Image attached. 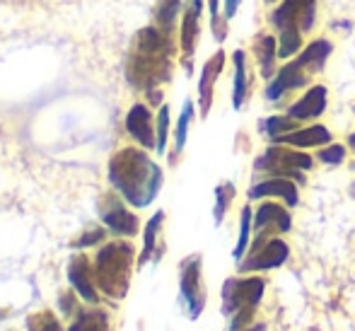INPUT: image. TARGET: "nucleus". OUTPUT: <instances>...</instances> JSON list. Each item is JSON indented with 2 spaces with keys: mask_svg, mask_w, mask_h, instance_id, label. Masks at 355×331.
Returning <instances> with one entry per match:
<instances>
[{
  "mask_svg": "<svg viewBox=\"0 0 355 331\" xmlns=\"http://www.w3.org/2000/svg\"><path fill=\"white\" fill-rule=\"evenodd\" d=\"M309 80H312V73L295 58V61L285 63V66L271 78V83H268V87H266V99L268 102H278L283 94L304 87Z\"/></svg>",
  "mask_w": 355,
  "mask_h": 331,
  "instance_id": "f8f14e48",
  "label": "nucleus"
},
{
  "mask_svg": "<svg viewBox=\"0 0 355 331\" xmlns=\"http://www.w3.org/2000/svg\"><path fill=\"white\" fill-rule=\"evenodd\" d=\"M109 182L133 208H148L162 189L164 174L145 150L121 148L109 160Z\"/></svg>",
  "mask_w": 355,
  "mask_h": 331,
  "instance_id": "f03ea898",
  "label": "nucleus"
},
{
  "mask_svg": "<svg viewBox=\"0 0 355 331\" xmlns=\"http://www.w3.org/2000/svg\"><path fill=\"white\" fill-rule=\"evenodd\" d=\"M179 300L191 322L206 309V285H203V257L191 254L179 266Z\"/></svg>",
  "mask_w": 355,
  "mask_h": 331,
  "instance_id": "423d86ee",
  "label": "nucleus"
},
{
  "mask_svg": "<svg viewBox=\"0 0 355 331\" xmlns=\"http://www.w3.org/2000/svg\"><path fill=\"white\" fill-rule=\"evenodd\" d=\"M227 331H257V327H254V324H249V327H230Z\"/></svg>",
  "mask_w": 355,
  "mask_h": 331,
  "instance_id": "f704fd0d",
  "label": "nucleus"
},
{
  "mask_svg": "<svg viewBox=\"0 0 355 331\" xmlns=\"http://www.w3.org/2000/svg\"><path fill=\"white\" fill-rule=\"evenodd\" d=\"M68 283L80 298L87 305L99 303V288L97 278H94V266L89 264V259L85 254H75L68 264Z\"/></svg>",
  "mask_w": 355,
  "mask_h": 331,
  "instance_id": "9b49d317",
  "label": "nucleus"
},
{
  "mask_svg": "<svg viewBox=\"0 0 355 331\" xmlns=\"http://www.w3.org/2000/svg\"><path fill=\"white\" fill-rule=\"evenodd\" d=\"M300 184L295 179H288V177H266L261 182L252 184L247 192L249 201L254 198H281L288 208H295L300 203Z\"/></svg>",
  "mask_w": 355,
  "mask_h": 331,
  "instance_id": "ddd939ff",
  "label": "nucleus"
},
{
  "mask_svg": "<svg viewBox=\"0 0 355 331\" xmlns=\"http://www.w3.org/2000/svg\"><path fill=\"white\" fill-rule=\"evenodd\" d=\"M314 167V158L307 153L293 150L290 145L273 143L263 150L254 162V172L268 174V177H288L297 184H304V172Z\"/></svg>",
  "mask_w": 355,
  "mask_h": 331,
  "instance_id": "39448f33",
  "label": "nucleus"
},
{
  "mask_svg": "<svg viewBox=\"0 0 355 331\" xmlns=\"http://www.w3.org/2000/svg\"><path fill=\"white\" fill-rule=\"evenodd\" d=\"M254 53H257L259 68H261V75L266 80H271L276 70V58H278V39L271 37V34H263L254 42Z\"/></svg>",
  "mask_w": 355,
  "mask_h": 331,
  "instance_id": "6ab92c4d",
  "label": "nucleus"
},
{
  "mask_svg": "<svg viewBox=\"0 0 355 331\" xmlns=\"http://www.w3.org/2000/svg\"><path fill=\"white\" fill-rule=\"evenodd\" d=\"M133 262H136V249H133L131 242L116 239V242L104 244L94 257L97 288L107 298L123 300L128 295V288H131Z\"/></svg>",
  "mask_w": 355,
  "mask_h": 331,
  "instance_id": "7ed1b4c3",
  "label": "nucleus"
},
{
  "mask_svg": "<svg viewBox=\"0 0 355 331\" xmlns=\"http://www.w3.org/2000/svg\"><path fill=\"white\" fill-rule=\"evenodd\" d=\"M97 213L102 218V223L107 225V230H112L119 237H136L141 232V220H138L136 213L126 208L121 198L116 194H104L97 203Z\"/></svg>",
  "mask_w": 355,
  "mask_h": 331,
  "instance_id": "1a4fd4ad",
  "label": "nucleus"
},
{
  "mask_svg": "<svg viewBox=\"0 0 355 331\" xmlns=\"http://www.w3.org/2000/svg\"><path fill=\"white\" fill-rule=\"evenodd\" d=\"M252 230H254V210L252 205H244L242 215H239V239H237V247L232 249L234 262H242L247 257L249 244H252Z\"/></svg>",
  "mask_w": 355,
  "mask_h": 331,
  "instance_id": "5701e85b",
  "label": "nucleus"
},
{
  "mask_svg": "<svg viewBox=\"0 0 355 331\" xmlns=\"http://www.w3.org/2000/svg\"><path fill=\"white\" fill-rule=\"evenodd\" d=\"M334 140L331 131L322 124H314V126H304V128H297V131H290L281 135L276 143H283V145H290V148H324Z\"/></svg>",
  "mask_w": 355,
  "mask_h": 331,
  "instance_id": "f3484780",
  "label": "nucleus"
},
{
  "mask_svg": "<svg viewBox=\"0 0 355 331\" xmlns=\"http://www.w3.org/2000/svg\"><path fill=\"white\" fill-rule=\"evenodd\" d=\"M351 196H353V198H355V182H353V184H351Z\"/></svg>",
  "mask_w": 355,
  "mask_h": 331,
  "instance_id": "e433bc0d",
  "label": "nucleus"
},
{
  "mask_svg": "<svg viewBox=\"0 0 355 331\" xmlns=\"http://www.w3.org/2000/svg\"><path fill=\"white\" fill-rule=\"evenodd\" d=\"M58 307L63 309V314H66V317H75V314L80 312L78 300H75L73 290H71V293H61V298H58Z\"/></svg>",
  "mask_w": 355,
  "mask_h": 331,
  "instance_id": "473e14b6",
  "label": "nucleus"
},
{
  "mask_svg": "<svg viewBox=\"0 0 355 331\" xmlns=\"http://www.w3.org/2000/svg\"><path fill=\"white\" fill-rule=\"evenodd\" d=\"M348 148H351V153L355 155V131L348 135Z\"/></svg>",
  "mask_w": 355,
  "mask_h": 331,
  "instance_id": "c9c22d12",
  "label": "nucleus"
},
{
  "mask_svg": "<svg viewBox=\"0 0 355 331\" xmlns=\"http://www.w3.org/2000/svg\"><path fill=\"white\" fill-rule=\"evenodd\" d=\"M162 223H164V213L157 210V213L148 220V225H145L143 252H141V257H138V266L155 262V259H159V254H162V252H157V239H159V232H162Z\"/></svg>",
  "mask_w": 355,
  "mask_h": 331,
  "instance_id": "aec40b11",
  "label": "nucleus"
},
{
  "mask_svg": "<svg viewBox=\"0 0 355 331\" xmlns=\"http://www.w3.org/2000/svg\"><path fill=\"white\" fill-rule=\"evenodd\" d=\"M218 5H220V0H208V8H211V24H213L215 39H218V42H223V39H225V27H223V22H220Z\"/></svg>",
  "mask_w": 355,
  "mask_h": 331,
  "instance_id": "2f4dec72",
  "label": "nucleus"
},
{
  "mask_svg": "<svg viewBox=\"0 0 355 331\" xmlns=\"http://www.w3.org/2000/svg\"><path fill=\"white\" fill-rule=\"evenodd\" d=\"M191 121H193V102L191 99H187V102H184L182 114H179L177 128H174V150H177V153H182L184 145H187L189 126H191Z\"/></svg>",
  "mask_w": 355,
  "mask_h": 331,
  "instance_id": "bb28decb",
  "label": "nucleus"
},
{
  "mask_svg": "<svg viewBox=\"0 0 355 331\" xmlns=\"http://www.w3.org/2000/svg\"><path fill=\"white\" fill-rule=\"evenodd\" d=\"M27 331H63V327L51 309H42L37 314H29Z\"/></svg>",
  "mask_w": 355,
  "mask_h": 331,
  "instance_id": "cd10ccee",
  "label": "nucleus"
},
{
  "mask_svg": "<svg viewBox=\"0 0 355 331\" xmlns=\"http://www.w3.org/2000/svg\"><path fill=\"white\" fill-rule=\"evenodd\" d=\"M327 112V87L324 85H312L293 107L288 109V114L293 119H297L300 124L314 121Z\"/></svg>",
  "mask_w": 355,
  "mask_h": 331,
  "instance_id": "dca6fc26",
  "label": "nucleus"
},
{
  "mask_svg": "<svg viewBox=\"0 0 355 331\" xmlns=\"http://www.w3.org/2000/svg\"><path fill=\"white\" fill-rule=\"evenodd\" d=\"M174 44L172 34L162 32L157 24L143 27L128 49L126 78L136 90L153 92L172 78Z\"/></svg>",
  "mask_w": 355,
  "mask_h": 331,
  "instance_id": "f257e3e1",
  "label": "nucleus"
},
{
  "mask_svg": "<svg viewBox=\"0 0 355 331\" xmlns=\"http://www.w3.org/2000/svg\"><path fill=\"white\" fill-rule=\"evenodd\" d=\"M266 3H276V0H266Z\"/></svg>",
  "mask_w": 355,
  "mask_h": 331,
  "instance_id": "4c0bfd02",
  "label": "nucleus"
},
{
  "mask_svg": "<svg viewBox=\"0 0 355 331\" xmlns=\"http://www.w3.org/2000/svg\"><path fill=\"white\" fill-rule=\"evenodd\" d=\"M266 290V280L261 275H239V278H227L223 285V314L234 317L244 309H257Z\"/></svg>",
  "mask_w": 355,
  "mask_h": 331,
  "instance_id": "0eeeda50",
  "label": "nucleus"
},
{
  "mask_svg": "<svg viewBox=\"0 0 355 331\" xmlns=\"http://www.w3.org/2000/svg\"><path fill=\"white\" fill-rule=\"evenodd\" d=\"M225 68V51H218L203 63V70H201V78H198V112L201 117L206 119L208 112L213 107V90H215V83H218L220 73Z\"/></svg>",
  "mask_w": 355,
  "mask_h": 331,
  "instance_id": "2eb2a0df",
  "label": "nucleus"
},
{
  "mask_svg": "<svg viewBox=\"0 0 355 331\" xmlns=\"http://www.w3.org/2000/svg\"><path fill=\"white\" fill-rule=\"evenodd\" d=\"M351 169H355V162H353V164H351Z\"/></svg>",
  "mask_w": 355,
  "mask_h": 331,
  "instance_id": "58836bf2",
  "label": "nucleus"
},
{
  "mask_svg": "<svg viewBox=\"0 0 355 331\" xmlns=\"http://www.w3.org/2000/svg\"><path fill=\"white\" fill-rule=\"evenodd\" d=\"M239 5H242V0H225V19H232L237 15Z\"/></svg>",
  "mask_w": 355,
  "mask_h": 331,
  "instance_id": "72a5a7b5",
  "label": "nucleus"
},
{
  "mask_svg": "<svg viewBox=\"0 0 355 331\" xmlns=\"http://www.w3.org/2000/svg\"><path fill=\"white\" fill-rule=\"evenodd\" d=\"M290 230H293V215H290L288 205H281L276 201H263L254 213V237L249 249L261 247L268 239L281 237Z\"/></svg>",
  "mask_w": 355,
  "mask_h": 331,
  "instance_id": "6e6552de",
  "label": "nucleus"
},
{
  "mask_svg": "<svg viewBox=\"0 0 355 331\" xmlns=\"http://www.w3.org/2000/svg\"><path fill=\"white\" fill-rule=\"evenodd\" d=\"M155 131H157V153L164 155V150H167V138H169V107L167 104H162L159 107V114H157V126H155Z\"/></svg>",
  "mask_w": 355,
  "mask_h": 331,
  "instance_id": "c756f323",
  "label": "nucleus"
},
{
  "mask_svg": "<svg viewBox=\"0 0 355 331\" xmlns=\"http://www.w3.org/2000/svg\"><path fill=\"white\" fill-rule=\"evenodd\" d=\"M201 8H203V0H191L189 10L184 12L182 19V51L184 56L191 61L193 51H196V44H198V32H201Z\"/></svg>",
  "mask_w": 355,
  "mask_h": 331,
  "instance_id": "a211bd4d",
  "label": "nucleus"
},
{
  "mask_svg": "<svg viewBox=\"0 0 355 331\" xmlns=\"http://www.w3.org/2000/svg\"><path fill=\"white\" fill-rule=\"evenodd\" d=\"M232 63H234V80H232V107L234 112L244 107L249 94V78H247V53L244 51H234L232 53Z\"/></svg>",
  "mask_w": 355,
  "mask_h": 331,
  "instance_id": "412c9836",
  "label": "nucleus"
},
{
  "mask_svg": "<svg viewBox=\"0 0 355 331\" xmlns=\"http://www.w3.org/2000/svg\"><path fill=\"white\" fill-rule=\"evenodd\" d=\"M346 155H348V150H346V145H341V143H329V145H324L322 150H317V160L329 164V167L341 164L343 160H346Z\"/></svg>",
  "mask_w": 355,
  "mask_h": 331,
  "instance_id": "c85d7f7f",
  "label": "nucleus"
},
{
  "mask_svg": "<svg viewBox=\"0 0 355 331\" xmlns=\"http://www.w3.org/2000/svg\"><path fill=\"white\" fill-rule=\"evenodd\" d=\"M234 196H237V189H234L232 182H223L215 187V208H213L215 225H223V220H225V215H227Z\"/></svg>",
  "mask_w": 355,
  "mask_h": 331,
  "instance_id": "a878e982",
  "label": "nucleus"
},
{
  "mask_svg": "<svg viewBox=\"0 0 355 331\" xmlns=\"http://www.w3.org/2000/svg\"><path fill=\"white\" fill-rule=\"evenodd\" d=\"M104 235H107V232H104L102 228H87L83 235H80L78 239H75V242H73V247H75V249L92 247V244H99V242H102V239H104Z\"/></svg>",
  "mask_w": 355,
  "mask_h": 331,
  "instance_id": "7c9ffc66",
  "label": "nucleus"
},
{
  "mask_svg": "<svg viewBox=\"0 0 355 331\" xmlns=\"http://www.w3.org/2000/svg\"><path fill=\"white\" fill-rule=\"evenodd\" d=\"M290 257V247L285 244V239L273 237L266 244L257 249H249L247 257L237 264L239 273H261V271L281 269Z\"/></svg>",
  "mask_w": 355,
  "mask_h": 331,
  "instance_id": "9d476101",
  "label": "nucleus"
},
{
  "mask_svg": "<svg viewBox=\"0 0 355 331\" xmlns=\"http://www.w3.org/2000/svg\"><path fill=\"white\" fill-rule=\"evenodd\" d=\"M271 24L278 29V58L295 56L302 51V37L317 24V0H281Z\"/></svg>",
  "mask_w": 355,
  "mask_h": 331,
  "instance_id": "20e7f679",
  "label": "nucleus"
},
{
  "mask_svg": "<svg viewBox=\"0 0 355 331\" xmlns=\"http://www.w3.org/2000/svg\"><path fill=\"white\" fill-rule=\"evenodd\" d=\"M179 10H182V0H159L157 8H155V24H157L162 32L172 34L174 24H177Z\"/></svg>",
  "mask_w": 355,
  "mask_h": 331,
  "instance_id": "393cba45",
  "label": "nucleus"
},
{
  "mask_svg": "<svg viewBox=\"0 0 355 331\" xmlns=\"http://www.w3.org/2000/svg\"><path fill=\"white\" fill-rule=\"evenodd\" d=\"M68 331H112V319L104 309H80Z\"/></svg>",
  "mask_w": 355,
  "mask_h": 331,
  "instance_id": "4be33fe9",
  "label": "nucleus"
},
{
  "mask_svg": "<svg viewBox=\"0 0 355 331\" xmlns=\"http://www.w3.org/2000/svg\"><path fill=\"white\" fill-rule=\"evenodd\" d=\"M126 131L141 148L155 150L157 148V131L153 126V114L145 104H133L131 112L126 114Z\"/></svg>",
  "mask_w": 355,
  "mask_h": 331,
  "instance_id": "4468645a",
  "label": "nucleus"
},
{
  "mask_svg": "<svg viewBox=\"0 0 355 331\" xmlns=\"http://www.w3.org/2000/svg\"><path fill=\"white\" fill-rule=\"evenodd\" d=\"M297 128H300V121L290 117V114H278V117H268L261 121V133L266 135L268 140H273V143H276L281 135L297 131Z\"/></svg>",
  "mask_w": 355,
  "mask_h": 331,
  "instance_id": "b1692460",
  "label": "nucleus"
}]
</instances>
